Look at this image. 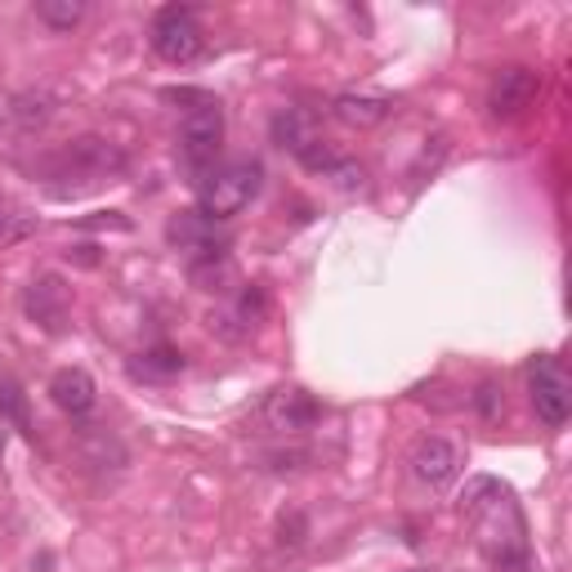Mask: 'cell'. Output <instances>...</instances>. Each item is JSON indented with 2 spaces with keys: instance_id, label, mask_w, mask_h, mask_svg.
Here are the masks:
<instances>
[{
  "instance_id": "14",
  "label": "cell",
  "mask_w": 572,
  "mask_h": 572,
  "mask_svg": "<svg viewBox=\"0 0 572 572\" xmlns=\"http://www.w3.org/2000/svg\"><path fill=\"white\" fill-rule=\"evenodd\" d=\"M505 496H510V492L501 487V479H492V474H474V479L465 483V492H461V510L479 519L483 510H492V505H496V501H505Z\"/></svg>"
},
{
  "instance_id": "22",
  "label": "cell",
  "mask_w": 572,
  "mask_h": 572,
  "mask_svg": "<svg viewBox=\"0 0 572 572\" xmlns=\"http://www.w3.org/2000/svg\"><path fill=\"white\" fill-rule=\"evenodd\" d=\"M6 443H10V438H6V425H0V456H6Z\"/></svg>"
},
{
  "instance_id": "18",
  "label": "cell",
  "mask_w": 572,
  "mask_h": 572,
  "mask_svg": "<svg viewBox=\"0 0 572 572\" xmlns=\"http://www.w3.org/2000/svg\"><path fill=\"white\" fill-rule=\"evenodd\" d=\"M37 228V215H28V210H6L0 206V241H19V237H28Z\"/></svg>"
},
{
  "instance_id": "6",
  "label": "cell",
  "mask_w": 572,
  "mask_h": 572,
  "mask_svg": "<svg viewBox=\"0 0 572 572\" xmlns=\"http://www.w3.org/2000/svg\"><path fill=\"white\" fill-rule=\"evenodd\" d=\"M536 95H541V77L532 72V68H501L496 77H492V86H487V117L492 121H514V117H523L532 103H536Z\"/></svg>"
},
{
  "instance_id": "13",
  "label": "cell",
  "mask_w": 572,
  "mask_h": 572,
  "mask_svg": "<svg viewBox=\"0 0 572 572\" xmlns=\"http://www.w3.org/2000/svg\"><path fill=\"white\" fill-rule=\"evenodd\" d=\"M0 425H14V430H23V434H37V430H32L28 394H23V385L10 381V376H0Z\"/></svg>"
},
{
  "instance_id": "16",
  "label": "cell",
  "mask_w": 572,
  "mask_h": 572,
  "mask_svg": "<svg viewBox=\"0 0 572 572\" xmlns=\"http://www.w3.org/2000/svg\"><path fill=\"white\" fill-rule=\"evenodd\" d=\"M50 117H55V99L46 90H28V95L14 99V121L19 126H46Z\"/></svg>"
},
{
  "instance_id": "2",
  "label": "cell",
  "mask_w": 572,
  "mask_h": 572,
  "mask_svg": "<svg viewBox=\"0 0 572 572\" xmlns=\"http://www.w3.org/2000/svg\"><path fill=\"white\" fill-rule=\"evenodd\" d=\"M259 188H264V166H259L255 157L228 161V166H219V170L197 188V210H201L210 224L233 219V215H241V210L259 197Z\"/></svg>"
},
{
  "instance_id": "17",
  "label": "cell",
  "mask_w": 572,
  "mask_h": 572,
  "mask_svg": "<svg viewBox=\"0 0 572 572\" xmlns=\"http://www.w3.org/2000/svg\"><path fill=\"white\" fill-rule=\"evenodd\" d=\"M470 403H474V412H479L483 421H496V416L505 412V403H501V385H496V381H483V385L470 394Z\"/></svg>"
},
{
  "instance_id": "7",
  "label": "cell",
  "mask_w": 572,
  "mask_h": 572,
  "mask_svg": "<svg viewBox=\"0 0 572 572\" xmlns=\"http://www.w3.org/2000/svg\"><path fill=\"white\" fill-rule=\"evenodd\" d=\"M59 166H63V175L59 179H68V175H81V188L86 184H99V179H108V175H117L121 166H126V157L108 144V139H95V135H86V139H77L63 157H59Z\"/></svg>"
},
{
  "instance_id": "3",
  "label": "cell",
  "mask_w": 572,
  "mask_h": 572,
  "mask_svg": "<svg viewBox=\"0 0 572 572\" xmlns=\"http://www.w3.org/2000/svg\"><path fill=\"white\" fill-rule=\"evenodd\" d=\"M152 50L170 68H188L206 55V32L188 6H166L152 19Z\"/></svg>"
},
{
  "instance_id": "15",
  "label": "cell",
  "mask_w": 572,
  "mask_h": 572,
  "mask_svg": "<svg viewBox=\"0 0 572 572\" xmlns=\"http://www.w3.org/2000/svg\"><path fill=\"white\" fill-rule=\"evenodd\" d=\"M37 19L55 32H72L86 19V0H37Z\"/></svg>"
},
{
  "instance_id": "9",
  "label": "cell",
  "mask_w": 572,
  "mask_h": 572,
  "mask_svg": "<svg viewBox=\"0 0 572 572\" xmlns=\"http://www.w3.org/2000/svg\"><path fill=\"white\" fill-rule=\"evenodd\" d=\"M50 398H55V407H59L63 416L81 421V416L95 412L99 389H95V376H90L86 367H59V372L50 376Z\"/></svg>"
},
{
  "instance_id": "10",
  "label": "cell",
  "mask_w": 572,
  "mask_h": 572,
  "mask_svg": "<svg viewBox=\"0 0 572 572\" xmlns=\"http://www.w3.org/2000/svg\"><path fill=\"white\" fill-rule=\"evenodd\" d=\"M23 309H28V318L37 327L63 332V323H68V292H63V282L59 277H37L28 286V296H23Z\"/></svg>"
},
{
  "instance_id": "19",
  "label": "cell",
  "mask_w": 572,
  "mask_h": 572,
  "mask_svg": "<svg viewBox=\"0 0 572 572\" xmlns=\"http://www.w3.org/2000/svg\"><path fill=\"white\" fill-rule=\"evenodd\" d=\"M327 179H336L345 193H354V188H363V179H367V170L358 166V161H349V157H341L336 166H332V175Z\"/></svg>"
},
{
  "instance_id": "11",
  "label": "cell",
  "mask_w": 572,
  "mask_h": 572,
  "mask_svg": "<svg viewBox=\"0 0 572 572\" xmlns=\"http://www.w3.org/2000/svg\"><path fill=\"white\" fill-rule=\"evenodd\" d=\"M332 117L336 121H345L349 130H372V126H381V121H389L394 117V99L389 95H336L332 99Z\"/></svg>"
},
{
  "instance_id": "5",
  "label": "cell",
  "mask_w": 572,
  "mask_h": 572,
  "mask_svg": "<svg viewBox=\"0 0 572 572\" xmlns=\"http://www.w3.org/2000/svg\"><path fill=\"white\" fill-rule=\"evenodd\" d=\"M259 421H264L268 430H277V434H305V430H314V425L323 421V407H318V398H314L309 389H300V385H277V389L264 398Z\"/></svg>"
},
{
  "instance_id": "20",
  "label": "cell",
  "mask_w": 572,
  "mask_h": 572,
  "mask_svg": "<svg viewBox=\"0 0 572 572\" xmlns=\"http://www.w3.org/2000/svg\"><path fill=\"white\" fill-rule=\"evenodd\" d=\"M277 541H282V545H300V541H305V514L282 519V523H277Z\"/></svg>"
},
{
  "instance_id": "1",
  "label": "cell",
  "mask_w": 572,
  "mask_h": 572,
  "mask_svg": "<svg viewBox=\"0 0 572 572\" xmlns=\"http://www.w3.org/2000/svg\"><path fill=\"white\" fill-rule=\"evenodd\" d=\"M188 112L179 121V157L197 175V188L215 175V157L224 148V108L210 95H188Z\"/></svg>"
},
{
  "instance_id": "12",
  "label": "cell",
  "mask_w": 572,
  "mask_h": 572,
  "mask_svg": "<svg viewBox=\"0 0 572 572\" xmlns=\"http://www.w3.org/2000/svg\"><path fill=\"white\" fill-rule=\"evenodd\" d=\"M179 372H184V354L170 349V345H152V349L130 358V376L135 381H175Z\"/></svg>"
},
{
  "instance_id": "8",
  "label": "cell",
  "mask_w": 572,
  "mask_h": 572,
  "mask_svg": "<svg viewBox=\"0 0 572 572\" xmlns=\"http://www.w3.org/2000/svg\"><path fill=\"white\" fill-rule=\"evenodd\" d=\"M407 465H412L416 483H425V487H447V483L461 474V452H456L447 438H438V434H425V438L412 447Z\"/></svg>"
},
{
  "instance_id": "4",
  "label": "cell",
  "mask_w": 572,
  "mask_h": 572,
  "mask_svg": "<svg viewBox=\"0 0 572 572\" xmlns=\"http://www.w3.org/2000/svg\"><path fill=\"white\" fill-rule=\"evenodd\" d=\"M527 398H532V412L545 430H563L568 416H572V385L559 367L554 354H536L527 363Z\"/></svg>"
},
{
  "instance_id": "21",
  "label": "cell",
  "mask_w": 572,
  "mask_h": 572,
  "mask_svg": "<svg viewBox=\"0 0 572 572\" xmlns=\"http://www.w3.org/2000/svg\"><path fill=\"white\" fill-rule=\"evenodd\" d=\"M264 461H268V470L282 474V470H300V461H309V452H268Z\"/></svg>"
}]
</instances>
